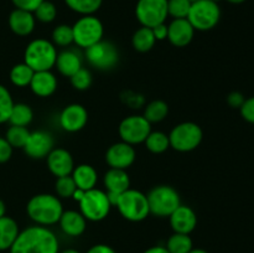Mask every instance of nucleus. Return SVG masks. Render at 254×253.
I'll list each match as a JSON object with an SVG mask.
<instances>
[{
    "instance_id": "1",
    "label": "nucleus",
    "mask_w": 254,
    "mask_h": 253,
    "mask_svg": "<svg viewBox=\"0 0 254 253\" xmlns=\"http://www.w3.org/2000/svg\"><path fill=\"white\" fill-rule=\"evenodd\" d=\"M10 253H60L57 236L45 226H31L20 231Z\"/></svg>"
},
{
    "instance_id": "2",
    "label": "nucleus",
    "mask_w": 254,
    "mask_h": 253,
    "mask_svg": "<svg viewBox=\"0 0 254 253\" xmlns=\"http://www.w3.org/2000/svg\"><path fill=\"white\" fill-rule=\"evenodd\" d=\"M27 216L39 226H52L59 223L64 207L60 197L51 193H37L26 205Z\"/></svg>"
},
{
    "instance_id": "3",
    "label": "nucleus",
    "mask_w": 254,
    "mask_h": 253,
    "mask_svg": "<svg viewBox=\"0 0 254 253\" xmlns=\"http://www.w3.org/2000/svg\"><path fill=\"white\" fill-rule=\"evenodd\" d=\"M57 59L56 46L45 39L32 40L24 52V62L35 72L51 71Z\"/></svg>"
},
{
    "instance_id": "4",
    "label": "nucleus",
    "mask_w": 254,
    "mask_h": 253,
    "mask_svg": "<svg viewBox=\"0 0 254 253\" xmlns=\"http://www.w3.org/2000/svg\"><path fill=\"white\" fill-rule=\"evenodd\" d=\"M116 206L123 218L130 222H140L150 215L146 195L134 189H128L121 193Z\"/></svg>"
},
{
    "instance_id": "5",
    "label": "nucleus",
    "mask_w": 254,
    "mask_h": 253,
    "mask_svg": "<svg viewBox=\"0 0 254 253\" xmlns=\"http://www.w3.org/2000/svg\"><path fill=\"white\" fill-rule=\"evenodd\" d=\"M150 213L158 217H169L181 205L179 192L168 185L155 186L146 195Z\"/></svg>"
},
{
    "instance_id": "6",
    "label": "nucleus",
    "mask_w": 254,
    "mask_h": 253,
    "mask_svg": "<svg viewBox=\"0 0 254 253\" xmlns=\"http://www.w3.org/2000/svg\"><path fill=\"white\" fill-rule=\"evenodd\" d=\"M202 138V129L193 122H184V123L178 124L169 134L170 148L180 153L195 150L201 144Z\"/></svg>"
},
{
    "instance_id": "7",
    "label": "nucleus",
    "mask_w": 254,
    "mask_h": 253,
    "mask_svg": "<svg viewBox=\"0 0 254 253\" xmlns=\"http://www.w3.org/2000/svg\"><path fill=\"white\" fill-rule=\"evenodd\" d=\"M220 19V6L217 2L211 0H197L192 2L188 15V20L195 31H208L218 24Z\"/></svg>"
},
{
    "instance_id": "8",
    "label": "nucleus",
    "mask_w": 254,
    "mask_h": 253,
    "mask_svg": "<svg viewBox=\"0 0 254 253\" xmlns=\"http://www.w3.org/2000/svg\"><path fill=\"white\" fill-rule=\"evenodd\" d=\"M72 30H73V42L82 49H88L89 46L103 40V24L94 15H82L74 22Z\"/></svg>"
},
{
    "instance_id": "9",
    "label": "nucleus",
    "mask_w": 254,
    "mask_h": 253,
    "mask_svg": "<svg viewBox=\"0 0 254 253\" xmlns=\"http://www.w3.org/2000/svg\"><path fill=\"white\" fill-rule=\"evenodd\" d=\"M79 212L87 221L98 222L104 220L111 212L112 205L107 192L99 189H92L84 192L83 198L79 201Z\"/></svg>"
},
{
    "instance_id": "10",
    "label": "nucleus",
    "mask_w": 254,
    "mask_h": 253,
    "mask_svg": "<svg viewBox=\"0 0 254 253\" xmlns=\"http://www.w3.org/2000/svg\"><path fill=\"white\" fill-rule=\"evenodd\" d=\"M86 59L91 66L101 71H108L117 66L119 61L118 49L111 41L101 40L86 49Z\"/></svg>"
},
{
    "instance_id": "11",
    "label": "nucleus",
    "mask_w": 254,
    "mask_h": 253,
    "mask_svg": "<svg viewBox=\"0 0 254 253\" xmlns=\"http://www.w3.org/2000/svg\"><path fill=\"white\" fill-rule=\"evenodd\" d=\"M135 16L141 26L154 27L168 19V0H138Z\"/></svg>"
},
{
    "instance_id": "12",
    "label": "nucleus",
    "mask_w": 254,
    "mask_h": 253,
    "mask_svg": "<svg viewBox=\"0 0 254 253\" xmlns=\"http://www.w3.org/2000/svg\"><path fill=\"white\" fill-rule=\"evenodd\" d=\"M151 131V124L143 116H129L121 122L118 128L122 141L136 145L145 141Z\"/></svg>"
},
{
    "instance_id": "13",
    "label": "nucleus",
    "mask_w": 254,
    "mask_h": 253,
    "mask_svg": "<svg viewBox=\"0 0 254 253\" xmlns=\"http://www.w3.org/2000/svg\"><path fill=\"white\" fill-rule=\"evenodd\" d=\"M136 158V151L133 145L124 141L112 144L106 153V161L111 169L127 170L134 164Z\"/></svg>"
},
{
    "instance_id": "14",
    "label": "nucleus",
    "mask_w": 254,
    "mask_h": 253,
    "mask_svg": "<svg viewBox=\"0 0 254 253\" xmlns=\"http://www.w3.org/2000/svg\"><path fill=\"white\" fill-rule=\"evenodd\" d=\"M55 148V140L51 133L46 130L30 131L24 149L25 154L32 159H44Z\"/></svg>"
},
{
    "instance_id": "15",
    "label": "nucleus",
    "mask_w": 254,
    "mask_h": 253,
    "mask_svg": "<svg viewBox=\"0 0 254 253\" xmlns=\"http://www.w3.org/2000/svg\"><path fill=\"white\" fill-rule=\"evenodd\" d=\"M59 121L64 130L68 133H76L86 126L88 122V112L82 104H68L62 109Z\"/></svg>"
},
{
    "instance_id": "16",
    "label": "nucleus",
    "mask_w": 254,
    "mask_h": 253,
    "mask_svg": "<svg viewBox=\"0 0 254 253\" xmlns=\"http://www.w3.org/2000/svg\"><path fill=\"white\" fill-rule=\"evenodd\" d=\"M47 168L56 178L71 175L74 169L73 156L64 148H54L46 156Z\"/></svg>"
},
{
    "instance_id": "17",
    "label": "nucleus",
    "mask_w": 254,
    "mask_h": 253,
    "mask_svg": "<svg viewBox=\"0 0 254 253\" xmlns=\"http://www.w3.org/2000/svg\"><path fill=\"white\" fill-rule=\"evenodd\" d=\"M170 226L174 232L176 233H185L190 235L197 225V216L196 212L186 205H180L170 216Z\"/></svg>"
},
{
    "instance_id": "18",
    "label": "nucleus",
    "mask_w": 254,
    "mask_h": 253,
    "mask_svg": "<svg viewBox=\"0 0 254 253\" xmlns=\"http://www.w3.org/2000/svg\"><path fill=\"white\" fill-rule=\"evenodd\" d=\"M195 29L188 19H174L168 25V40L175 47H185L192 41Z\"/></svg>"
},
{
    "instance_id": "19",
    "label": "nucleus",
    "mask_w": 254,
    "mask_h": 253,
    "mask_svg": "<svg viewBox=\"0 0 254 253\" xmlns=\"http://www.w3.org/2000/svg\"><path fill=\"white\" fill-rule=\"evenodd\" d=\"M9 27L17 36H29L35 29L36 19L34 14L26 10L14 9L9 15Z\"/></svg>"
},
{
    "instance_id": "20",
    "label": "nucleus",
    "mask_w": 254,
    "mask_h": 253,
    "mask_svg": "<svg viewBox=\"0 0 254 253\" xmlns=\"http://www.w3.org/2000/svg\"><path fill=\"white\" fill-rule=\"evenodd\" d=\"M60 227L64 235L69 237H78L83 235L87 227V220L79 211H64L59 221Z\"/></svg>"
},
{
    "instance_id": "21",
    "label": "nucleus",
    "mask_w": 254,
    "mask_h": 253,
    "mask_svg": "<svg viewBox=\"0 0 254 253\" xmlns=\"http://www.w3.org/2000/svg\"><path fill=\"white\" fill-rule=\"evenodd\" d=\"M30 88L32 93L37 97L52 96L57 89V78L51 71H37L34 73L31 82H30Z\"/></svg>"
},
{
    "instance_id": "22",
    "label": "nucleus",
    "mask_w": 254,
    "mask_h": 253,
    "mask_svg": "<svg viewBox=\"0 0 254 253\" xmlns=\"http://www.w3.org/2000/svg\"><path fill=\"white\" fill-rule=\"evenodd\" d=\"M104 186L107 189V192L123 193L128 189H130V178L127 174L126 170L121 169H111L104 174Z\"/></svg>"
},
{
    "instance_id": "23",
    "label": "nucleus",
    "mask_w": 254,
    "mask_h": 253,
    "mask_svg": "<svg viewBox=\"0 0 254 253\" xmlns=\"http://www.w3.org/2000/svg\"><path fill=\"white\" fill-rule=\"evenodd\" d=\"M55 67H57L62 76L69 78L79 68H82V60L77 52L72 51V50H64V51L57 54Z\"/></svg>"
},
{
    "instance_id": "24",
    "label": "nucleus",
    "mask_w": 254,
    "mask_h": 253,
    "mask_svg": "<svg viewBox=\"0 0 254 253\" xmlns=\"http://www.w3.org/2000/svg\"><path fill=\"white\" fill-rule=\"evenodd\" d=\"M71 175L73 178L74 183H76L77 188L83 191L94 189L97 181H98L97 170L92 165H88V164H81L78 166H74Z\"/></svg>"
},
{
    "instance_id": "25",
    "label": "nucleus",
    "mask_w": 254,
    "mask_h": 253,
    "mask_svg": "<svg viewBox=\"0 0 254 253\" xmlns=\"http://www.w3.org/2000/svg\"><path fill=\"white\" fill-rule=\"evenodd\" d=\"M19 233V225L14 218L6 215L0 218V251H9Z\"/></svg>"
},
{
    "instance_id": "26",
    "label": "nucleus",
    "mask_w": 254,
    "mask_h": 253,
    "mask_svg": "<svg viewBox=\"0 0 254 253\" xmlns=\"http://www.w3.org/2000/svg\"><path fill=\"white\" fill-rule=\"evenodd\" d=\"M156 39L151 27L141 26L136 30L131 37V45L138 52H148L155 46Z\"/></svg>"
},
{
    "instance_id": "27",
    "label": "nucleus",
    "mask_w": 254,
    "mask_h": 253,
    "mask_svg": "<svg viewBox=\"0 0 254 253\" xmlns=\"http://www.w3.org/2000/svg\"><path fill=\"white\" fill-rule=\"evenodd\" d=\"M34 119V112L29 104L14 103L11 113L9 117V123L11 126H27Z\"/></svg>"
},
{
    "instance_id": "28",
    "label": "nucleus",
    "mask_w": 254,
    "mask_h": 253,
    "mask_svg": "<svg viewBox=\"0 0 254 253\" xmlns=\"http://www.w3.org/2000/svg\"><path fill=\"white\" fill-rule=\"evenodd\" d=\"M165 247L170 253H189L193 248V243L190 235L174 232L166 241Z\"/></svg>"
},
{
    "instance_id": "29",
    "label": "nucleus",
    "mask_w": 254,
    "mask_h": 253,
    "mask_svg": "<svg viewBox=\"0 0 254 253\" xmlns=\"http://www.w3.org/2000/svg\"><path fill=\"white\" fill-rule=\"evenodd\" d=\"M169 114V106L166 102L161 101V99H155V101L150 102L148 106L145 107L143 117L149 122V123H159V122L164 121Z\"/></svg>"
},
{
    "instance_id": "30",
    "label": "nucleus",
    "mask_w": 254,
    "mask_h": 253,
    "mask_svg": "<svg viewBox=\"0 0 254 253\" xmlns=\"http://www.w3.org/2000/svg\"><path fill=\"white\" fill-rule=\"evenodd\" d=\"M35 71L25 62L15 64L10 71V81L16 87H27L30 86Z\"/></svg>"
},
{
    "instance_id": "31",
    "label": "nucleus",
    "mask_w": 254,
    "mask_h": 253,
    "mask_svg": "<svg viewBox=\"0 0 254 253\" xmlns=\"http://www.w3.org/2000/svg\"><path fill=\"white\" fill-rule=\"evenodd\" d=\"M145 146L150 153L161 154L170 148V141H169V134L164 131H150L148 138L145 139Z\"/></svg>"
},
{
    "instance_id": "32",
    "label": "nucleus",
    "mask_w": 254,
    "mask_h": 253,
    "mask_svg": "<svg viewBox=\"0 0 254 253\" xmlns=\"http://www.w3.org/2000/svg\"><path fill=\"white\" fill-rule=\"evenodd\" d=\"M72 11L79 15H94L102 6L103 0H64Z\"/></svg>"
},
{
    "instance_id": "33",
    "label": "nucleus",
    "mask_w": 254,
    "mask_h": 253,
    "mask_svg": "<svg viewBox=\"0 0 254 253\" xmlns=\"http://www.w3.org/2000/svg\"><path fill=\"white\" fill-rule=\"evenodd\" d=\"M29 135L30 130L26 126H10L9 129L6 130V134H5V139L9 141V144L12 148L22 149L25 144H26Z\"/></svg>"
},
{
    "instance_id": "34",
    "label": "nucleus",
    "mask_w": 254,
    "mask_h": 253,
    "mask_svg": "<svg viewBox=\"0 0 254 253\" xmlns=\"http://www.w3.org/2000/svg\"><path fill=\"white\" fill-rule=\"evenodd\" d=\"M52 44L55 46L66 47L73 44V30L72 26L66 24H61L56 26L52 31Z\"/></svg>"
},
{
    "instance_id": "35",
    "label": "nucleus",
    "mask_w": 254,
    "mask_h": 253,
    "mask_svg": "<svg viewBox=\"0 0 254 253\" xmlns=\"http://www.w3.org/2000/svg\"><path fill=\"white\" fill-rule=\"evenodd\" d=\"M34 16L37 21L44 22V24H50L54 21L57 16V7L56 5L49 0H44L39 6L36 7L34 12Z\"/></svg>"
},
{
    "instance_id": "36",
    "label": "nucleus",
    "mask_w": 254,
    "mask_h": 253,
    "mask_svg": "<svg viewBox=\"0 0 254 253\" xmlns=\"http://www.w3.org/2000/svg\"><path fill=\"white\" fill-rule=\"evenodd\" d=\"M77 186L74 183L72 175L61 176V178L56 179V184H55V190H56L57 197L61 198H72V195L76 191Z\"/></svg>"
},
{
    "instance_id": "37",
    "label": "nucleus",
    "mask_w": 254,
    "mask_h": 253,
    "mask_svg": "<svg viewBox=\"0 0 254 253\" xmlns=\"http://www.w3.org/2000/svg\"><path fill=\"white\" fill-rule=\"evenodd\" d=\"M12 107H14V101L9 89L0 84V124L9 122Z\"/></svg>"
},
{
    "instance_id": "38",
    "label": "nucleus",
    "mask_w": 254,
    "mask_h": 253,
    "mask_svg": "<svg viewBox=\"0 0 254 253\" xmlns=\"http://www.w3.org/2000/svg\"><path fill=\"white\" fill-rule=\"evenodd\" d=\"M190 7L189 0H168V14L174 19H188Z\"/></svg>"
},
{
    "instance_id": "39",
    "label": "nucleus",
    "mask_w": 254,
    "mask_h": 253,
    "mask_svg": "<svg viewBox=\"0 0 254 253\" xmlns=\"http://www.w3.org/2000/svg\"><path fill=\"white\" fill-rule=\"evenodd\" d=\"M69 81H71L72 87L77 91H86L92 84V74L88 69L82 67L73 76L69 77Z\"/></svg>"
},
{
    "instance_id": "40",
    "label": "nucleus",
    "mask_w": 254,
    "mask_h": 253,
    "mask_svg": "<svg viewBox=\"0 0 254 253\" xmlns=\"http://www.w3.org/2000/svg\"><path fill=\"white\" fill-rule=\"evenodd\" d=\"M15 9L26 10V11L34 12L36 7L41 4L44 0H11Z\"/></svg>"
},
{
    "instance_id": "41",
    "label": "nucleus",
    "mask_w": 254,
    "mask_h": 253,
    "mask_svg": "<svg viewBox=\"0 0 254 253\" xmlns=\"http://www.w3.org/2000/svg\"><path fill=\"white\" fill-rule=\"evenodd\" d=\"M241 113L246 121L254 124V97L246 99L245 103L241 107Z\"/></svg>"
},
{
    "instance_id": "42",
    "label": "nucleus",
    "mask_w": 254,
    "mask_h": 253,
    "mask_svg": "<svg viewBox=\"0 0 254 253\" xmlns=\"http://www.w3.org/2000/svg\"><path fill=\"white\" fill-rule=\"evenodd\" d=\"M12 146L5 138L0 136V164L9 161L12 156Z\"/></svg>"
},
{
    "instance_id": "43",
    "label": "nucleus",
    "mask_w": 254,
    "mask_h": 253,
    "mask_svg": "<svg viewBox=\"0 0 254 253\" xmlns=\"http://www.w3.org/2000/svg\"><path fill=\"white\" fill-rule=\"evenodd\" d=\"M245 97H243V94L240 93V92H232V93L228 94L227 97L228 104H230L231 107H233V108H241L242 104L245 103Z\"/></svg>"
},
{
    "instance_id": "44",
    "label": "nucleus",
    "mask_w": 254,
    "mask_h": 253,
    "mask_svg": "<svg viewBox=\"0 0 254 253\" xmlns=\"http://www.w3.org/2000/svg\"><path fill=\"white\" fill-rule=\"evenodd\" d=\"M151 30H153V34L155 36L156 41H163V40L168 39V25L165 22L151 27Z\"/></svg>"
},
{
    "instance_id": "45",
    "label": "nucleus",
    "mask_w": 254,
    "mask_h": 253,
    "mask_svg": "<svg viewBox=\"0 0 254 253\" xmlns=\"http://www.w3.org/2000/svg\"><path fill=\"white\" fill-rule=\"evenodd\" d=\"M87 253H117L111 246L108 245H94L87 251Z\"/></svg>"
},
{
    "instance_id": "46",
    "label": "nucleus",
    "mask_w": 254,
    "mask_h": 253,
    "mask_svg": "<svg viewBox=\"0 0 254 253\" xmlns=\"http://www.w3.org/2000/svg\"><path fill=\"white\" fill-rule=\"evenodd\" d=\"M143 253H170V252L166 250L165 246H154V247H150L146 251H144Z\"/></svg>"
},
{
    "instance_id": "47",
    "label": "nucleus",
    "mask_w": 254,
    "mask_h": 253,
    "mask_svg": "<svg viewBox=\"0 0 254 253\" xmlns=\"http://www.w3.org/2000/svg\"><path fill=\"white\" fill-rule=\"evenodd\" d=\"M84 192H86V191H83V190H81V189L77 188L76 191H74V192H73V195H72V198H73L74 201H77V202H79V201H81L82 198H83Z\"/></svg>"
},
{
    "instance_id": "48",
    "label": "nucleus",
    "mask_w": 254,
    "mask_h": 253,
    "mask_svg": "<svg viewBox=\"0 0 254 253\" xmlns=\"http://www.w3.org/2000/svg\"><path fill=\"white\" fill-rule=\"evenodd\" d=\"M5 213H6V206H5L4 201L0 200V218L4 217Z\"/></svg>"
},
{
    "instance_id": "49",
    "label": "nucleus",
    "mask_w": 254,
    "mask_h": 253,
    "mask_svg": "<svg viewBox=\"0 0 254 253\" xmlns=\"http://www.w3.org/2000/svg\"><path fill=\"white\" fill-rule=\"evenodd\" d=\"M189 253H208V252H206L205 250H201V248H192Z\"/></svg>"
},
{
    "instance_id": "50",
    "label": "nucleus",
    "mask_w": 254,
    "mask_h": 253,
    "mask_svg": "<svg viewBox=\"0 0 254 253\" xmlns=\"http://www.w3.org/2000/svg\"><path fill=\"white\" fill-rule=\"evenodd\" d=\"M60 253H81V252H78L77 250H73V248H68V250H64Z\"/></svg>"
},
{
    "instance_id": "51",
    "label": "nucleus",
    "mask_w": 254,
    "mask_h": 253,
    "mask_svg": "<svg viewBox=\"0 0 254 253\" xmlns=\"http://www.w3.org/2000/svg\"><path fill=\"white\" fill-rule=\"evenodd\" d=\"M227 1L232 2V4H241V2L246 1V0H227Z\"/></svg>"
},
{
    "instance_id": "52",
    "label": "nucleus",
    "mask_w": 254,
    "mask_h": 253,
    "mask_svg": "<svg viewBox=\"0 0 254 253\" xmlns=\"http://www.w3.org/2000/svg\"><path fill=\"white\" fill-rule=\"evenodd\" d=\"M189 1L191 2V4H192V2H195V1H197V0H189Z\"/></svg>"
},
{
    "instance_id": "53",
    "label": "nucleus",
    "mask_w": 254,
    "mask_h": 253,
    "mask_svg": "<svg viewBox=\"0 0 254 253\" xmlns=\"http://www.w3.org/2000/svg\"><path fill=\"white\" fill-rule=\"evenodd\" d=\"M211 1H215V2H218V1H220V0H211Z\"/></svg>"
}]
</instances>
